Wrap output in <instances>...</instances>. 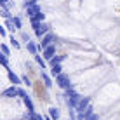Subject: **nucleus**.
<instances>
[{"label": "nucleus", "mask_w": 120, "mask_h": 120, "mask_svg": "<svg viewBox=\"0 0 120 120\" xmlns=\"http://www.w3.org/2000/svg\"><path fill=\"white\" fill-rule=\"evenodd\" d=\"M63 98H64V103H66V106L68 108H73L75 110L77 108V105H78V101L82 99V96L77 92L73 87H70V89H66L64 90V94H63Z\"/></svg>", "instance_id": "nucleus-1"}, {"label": "nucleus", "mask_w": 120, "mask_h": 120, "mask_svg": "<svg viewBox=\"0 0 120 120\" xmlns=\"http://www.w3.org/2000/svg\"><path fill=\"white\" fill-rule=\"evenodd\" d=\"M56 42V35L52 31H49V33H45V35L42 37V38H40V42L37 44V47H38V52L40 51H44L45 47H49V45H52Z\"/></svg>", "instance_id": "nucleus-2"}, {"label": "nucleus", "mask_w": 120, "mask_h": 120, "mask_svg": "<svg viewBox=\"0 0 120 120\" xmlns=\"http://www.w3.org/2000/svg\"><path fill=\"white\" fill-rule=\"evenodd\" d=\"M56 84L59 85L63 90H66V89H70V87H73V84L70 82V75H66V73H63L61 71L59 75H56Z\"/></svg>", "instance_id": "nucleus-3"}, {"label": "nucleus", "mask_w": 120, "mask_h": 120, "mask_svg": "<svg viewBox=\"0 0 120 120\" xmlns=\"http://www.w3.org/2000/svg\"><path fill=\"white\" fill-rule=\"evenodd\" d=\"M18 96L23 99V103H24V106L28 108V111H35V105H33L31 98L28 96V92H26V90L21 89V87H18Z\"/></svg>", "instance_id": "nucleus-4"}, {"label": "nucleus", "mask_w": 120, "mask_h": 120, "mask_svg": "<svg viewBox=\"0 0 120 120\" xmlns=\"http://www.w3.org/2000/svg\"><path fill=\"white\" fill-rule=\"evenodd\" d=\"M33 31H35V37H37V38H42L45 33H49V31H51V24L44 21V23H40V24H38V26H37Z\"/></svg>", "instance_id": "nucleus-5"}, {"label": "nucleus", "mask_w": 120, "mask_h": 120, "mask_svg": "<svg viewBox=\"0 0 120 120\" xmlns=\"http://www.w3.org/2000/svg\"><path fill=\"white\" fill-rule=\"evenodd\" d=\"M90 101H92V98H82L80 101H78V105H77L75 111H77V113H84V110L90 105Z\"/></svg>", "instance_id": "nucleus-6"}, {"label": "nucleus", "mask_w": 120, "mask_h": 120, "mask_svg": "<svg viewBox=\"0 0 120 120\" xmlns=\"http://www.w3.org/2000/svg\"><path fill=\"white\" fill-rule=\"evenodd\" d=\"M42 52H44V56H42L44 59H45V61H51L52 57L56 56V45H54V44H52V45H49V47H45Z\"/></svg>", "instance_id": "nucleus-7"}, {"label": "nucleus", "mask_w": 120, "mask_h": 120, "mask_svg": "<svg viewBox=\"0 0 120 120\" xmlns=\"http://www.w3.org/2000/svg\"><path fill=\"white\" fill-rule=\"evenodd\" d=\"M18 96V85H11V87L2 90V98H16Z\"/></svg>", "instance_id": "nucleus-8"}, {"label": "nucleus", "mask_w": 120, "mask_h": 120, "mask_svg": "<svg viewBox=\"0 0 120 120\" xmlns=\"http://www.w3.org/2000/svg\"><path fill=\"white\" fill-rule=\"evenodd\" d=\"M7 77H9V80H11L12 85H21V84H23V82H21V77H18L12 70H7Z\"/></svg>", "instance_id": "nucleus-9"}, {"label": "nucleus", "mask_w": 120, "mask_h": 120, "mask_svg": "<svg viewBox=\"0 0 120 120\" xmlns=\"http://www.w3.org/2000/svg\"><path fill=\"white\" fill-rule=\"evenodd\" d=\"M42 11V7H40V4H37V5H31V7H26V16L28 18H33V16L37 14V12H40Z\"/></svg>", "instance_id": "nucleus-10"}, {"label": "nucleus", "mask_w": 120, "mask_h": 120, "mask_svg": "<svg viewBox=\"0 0 120 120\" xmlns=\"http://www.w3.org/2000/svg\"><path fill=\"white\" fill-rule=\"evenodd\" d=\"M40 77H42V82H44L45 89H51L52 87V78H51V75L45 73V71H42V73H40Z\"/></svg>", "instance_id": "nucleus-11"}, {"label": "nucleus", "mask_w": 120, "mask_h": 120, "mask_svg": "<svg viewBox=\"0 0 120 120\" xmlns=\"http://www.w3.org/2000/svg\"><path fill=\"white\" fill-rule=\"evenodd\" d=\"M26 51L30 52L31 56H35V54H38V47H37V42H33V40H30V42L26 44Z\"/></svg>", "instance_id": "nucleus-12"}, {"label": "nucleus", "mask_w": 120, "mask_h": 120, "mask_svg": "<svg viewBox=\"0 0 120 120\" xmlns=\"http://www.w3.org/2000/svg\"><path fill=\"white\" fill-rule=\"evenodd\" d=\"M49 117H51L52 120H59L61 118V111L56 108V106H51L49 108Z\"/></svg>", "instance_id": "nucleus-13"}, {"label": "nucleus", "mask_w": 120, "mask_h": 120, "mask_svg": "<svg viewBox=\"0 0 120 120\" xmlns=\"http://www.w3.org/2000/svg\"><path fill=\"white\" fill-rule=\"evenodd\" d=\"M24 120H44V117L37 111H28V115H24Z\"/></svg>", "instance_id": "nucleus-14"}, {"label": "nucleus", "mask_w": 120, "mask_h": 120, "mask_svg": "<svg viewBox=\"0 0 120 120\" xmlns=\"http://www.w3.org/2000/svg\"><path fill=\"white\" fill-rule=\"evenodd\" d=\"M0 66H4L5 70H9V57L4 54L2 51H0Z\"/></svg>", "instance_id": "nucleus-15"}, {"label": "nucleus", "mask_w": 120, "mask_h": 120, "mask_svg": "<svg viewBox=\"0 0 120 120\" xmlns=\"http://www.w3.org/2000/svg\"><path fill=\"white\" fill-rule=\"evenodd\" d=\"M61 71H63V66H61V64H51V75L52 77L59 75Z\"/></svg>", "instance_id": "nucleus-16"}, {"label": "nucleus", "mask_w": 120, "mask_h": 120, "mask_svg": "<svg viewBox=\"0 0 120 120\" xmlns=\"http://www.w3.org/2000/svg\"><path fill=\"white\" fill-rule=\"evenodd\" d=\"M12 23H14V28H16V30H21V28H23V21H21V18H19V16H12Z\"/></svg>", "instance_id": "nucleus-17"}, {"label": "nucleus", "mask_w": 120, "mask_h": 120, "mask_svg": "<svg viewBox=\"0 0 120 120\" xmlns=\"http://www.w3.org/2000/svg\"><path fill=\"white\" fill-rule=\"evenodd\" d=\"M31 21H37V23H44V21H45V14H44L42 11H40V12H37V14L31 18Z\"/></svg>", "instance_id": "nucleus-18"}, {"label": "nucleus", "mask_w": 120, "mask_h": 120, "mask_svg": "<svg viewBox=\"0 0 120 120\" xmlns=\"http://www.w3.org/2000/svg\"><path fill=\"white\" fill-rule=\"evenodd\" d=\"M66 57H68V56H54L51 61H49V63H51V64H61V63L66 59Z\"/></svg>", "instance_id": "nucleus-19"}, {"label": "nucleus", "mask_w": 120, "mask_h": 120, "mask_svg": "<svg viewBox=\"0 0 120 120\" xmlns=\"http://www.w3.org/2000/svg\"><path fill=\"white\" fill-rule=\"evenodd\" d=\"M0 16H2L4 19H9V18H12L11 11H9V9H5V7H0Z\"/></svg>", "instance_id": "nucleus-20"}, {"label": "nucleus", "mask_w": 120, "mask_h": 120, "mask_svg": "<svg viewBox=\"0 0 120 120\" xmlns=\"http://www.w3.org/2000/svg\"><path fill=\"white\" fill-rule=\"evenodd\" d=\"M9 42H11V45H12L14 49H19V47H21L19 40H18V38H14V35H11V37H9Z\"/></svg>", "instance_id": "nucleus-21"}, {"label": "nucleus", "mask_w": 120, "mask_h": 120, "mask_svg": "<svg viewBox=\"0 0 120 120\" xmlns=\"http://www.w3.org/2000/svg\"><path fill=\"white\" fill-rule=\"evenodd\" d=\"M5 30H9V31H14L16 28H14V23H12V18H9V19H5Z\"/></svg>", "instance_id": "nucleus-22"}, {"label": "nucleus", "mask_w": 120, "mask_h": 120, "mask_svg": "<svg viewBox=\"0 0 120 120\" xmlns=\"http://www.w3.org/2000/svg\"><path fill=\"white\" fill-rule=\"evenodd\" d=\"M0 7H5V9H12V7H14V4L11 2V0H0Z\"/></svg>", "instance_id": "nucleus-23"}, {"label": "nucleus", "mask_w": 120, "mask_h": 120, "mask_svg": "<svg viewBox=\"0 0 120 120\" xmlns=\"http://www.w3.org/2000/svg\"><path fill=\"white\" fill-rule=\"evenodd\" d=\"M92 113H94V108H92V105H89L87 108L84 110V113H82V115H84V120L87 118V117H90V115H92Z\"/></svg>", "instance_id": "nucleus-24"}, {"label": "nucleus", "mask_w": 120, "mask_h": 120, "mask_svg": "<svg viewBox=\"0 0 120 120\" xmlns=\"http://www.w3.org/2000/svg\"><path fill=\"white\" fill-rule=\"evenodd\" d=\"M35 61H37V64H38L42 70H45V59H44V57H40L38 54H35Z\"/></svg>", "instance_id": "nucleus-25"}, {"label": "nucleus", "mask_w": 120, "mask_h": 120, "mask_svg": "<svg viewBox=\"0 0 120 120\" xmlns=\"http://www.w3.org/2000/svg\"><path fill=\"white\" fill-rule=\"evenodd\" d=\"M0 51H2L7 57L11 56V49H9V45H7V44H0Z\"/></svg>", "instance_id": "nucleus-26"}, {"label": "nucleus", "mask_w": 120, "mask_h": 120, "mask_svg": "<svg viewBox=\"0 0 120 120\" xmlns=\"http://www.w3.org/2000/svg\"><path fill=\"white\" fill-rule=\"evenodd\" d=\"M21 40H23L24 44H28V42H30V40H31V37L28 35L26 31H21Z\"/></svg>", "instance_id": "nucleus-27"}, {"label": "nucleus", "mask_w": 120, "mask_h": 120, "mask_svg": "<svg viewBox=\"0 0 120 120\" xmlns=\"http://www.w3.org/2000/svg\"><path fill=\"white\" fill-rule=\"evenodd\" d=\"M38 0H24V7H31V5H37Z\"/></svg>", "instance_id": "nucleus-28"}, {"label": "nucleus", "mask_w": 120, "mask_h": 120, "mask_svg": "<svg viewBox=\"0 0 120 120\" xmlns=\"http://www.w3.org/2000/svg\"><path fill=\"white\" fill-rule=\"evenodd\" d=\"M21 82H23L24 85H28V87H30V85H31V80H30V78H28L26 75H23V77H21Z\"/></svg>", "instance_id": "nucleus-29"}, {"label": "nucleus", "mask_w": 120, "mask_h": 120, "mask_svg": "<svg viewBox=\"0 0 120 120\" xmlns=\"http://www.w3.org/2000/svg\"><path fill=\"white\" fill-rule=\"evenodd\" d=\"M0 37H2V38H5V37H7V30H5L4 24H0Z\"/></svg>", "instance_id": "nucleus-30"}, {"label": "nucleus", "mask_w": 120, "mask_h": 120, "mask_svg": "<svg viewBox=\"0 0 120 120\" xmlns=\"http://www.w3.org/2000/svg\"><path fill=\"white\" fill-rule=\"evenodd\" d=\"M85 120H99V117H98V113H92L90 117H87Z\"/></svg>", "instance_id": "nucleus-31"}, {"label": "nucleus", "mask_w": 120, "mask_h": 120, "mask_svg": "<svg viewBox=\"0 0 120 120\" xmlns=\"http://www.w3.org/2000/svg\"><path fill=\"white\" fill-rule=\"evenodd\" d=\"M68 120H70V118H68Z\"/></svg>", "instance_id": "nucleus-32"}]
</instances>
